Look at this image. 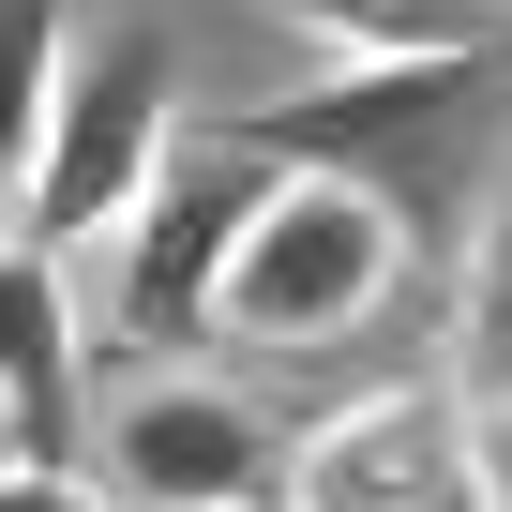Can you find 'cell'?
I'll return each mask as SVG.
<instances>
[{"label": "cell", "mask_w": 512, "mask_h": 512, "mask_svg": "<svg viewBox=\"0 0 512 512\" xmlns=\"http://www.w3.org/2000/svg\"><path fill=\"white\" fill-rule=\"evenodd\" d=\"M61 61H76V16H61V0H0V241L31 226V166H46Z\"/></svg>", "instance_id": "ba28073f"}, {"label": "cell", "mask_w": 512, "mask_h": 512, "mask_svg": "<svg viewBox=\"0 0 512 512\" xmlns=\"http://www.w3.org/2000/svg\"><path fill=\"white\" fill-rule=\"evenodd\" d=\"M0 512H121L91 467H16V452H0Z\"/></svg>", "instance_id": "8fae6325"}, {"label": "cell", "mask_w": 512, "mask_h": 512, "mask_svg": "<svg viewBox=\"0 0 512 512\" xmlns=\"http://www.w3.org/2000/svg\"><path fill=\"white\" fill-rule=\"evenodd\" d=\"M91 452H106L91 482H106L121 512H272V497H287V437H272V407L226 392V377H196V362L106 392Z\"/></svg>", "instance_id": "5b68a950"}, {"label": "cell", "mask_w": 512, "mask_h": 512, "mask_svg": "<svg viewBox=\"0 0 512 512\" xmlns=\"http://www.w3.org/2000/svg\"><path fill=\"white\" fill-rule=\"evenodd\" d=\"M196 121H181V61H166V31H91L76 61H61V106H46V166H31V256H61V272H91V256L136 226V196L166 181V151H181Z\"/></svg>", "instance_id": "7a4b0ae2"}, {"label": "cell", "mask_w": 512, "mask_h": 512, "mask_svg": "<svg viewBox=\"0 0 512 512\" xmlns=\"http://www.w3.org/2000/svg\"><path fill=\"white\" fill-rule=\"evenodd\" d=\"M482 512H512V422H482Z\"/></svg>", "instance_id": "7c38bea8"}, {"label": "cell", "mask_w": 512, "mask_h": 512, "mask_svg": "<svg viewBox=\"0 0 512 512\" xmlns=\"http://www.w3.org/2000/svg\"><path fill=\"white\" fill-rule=\"evenodd\" d=\"M467 16H497V0H467Z\"/></svg>", "instance_id": "4fadbf2b"}, {"label": "cell", "mask_w": 512, "mask_h": 512, "mask_svg": "<svg viewBox=\"0 0 512 512\" xmlns=\"http://www.w3.org/2000/svg\"><path fill=\"white\" fill-rule=\"evenodd\" d=\"M452 392H467L482 422H512V196L482 211L467 287H452Z\"/></svg>", "instance_id": "30bf717a"}, {"label": "cell", "mask_w": 512, "mask_h": 512, "mask_svg": "<svg viewBox=\"0 0 512 512\" xmlns=\"http://www.w3.org/2000/svg\"><path fill=\"white\" fill-rule=\"evenodd\" d=\"M256 16H287V46H317V76H332V61H437V46H482L467 0H256Z\"/></svg>", "instance_id": "9c48e42d"}, {"label": "cell", "mask_w": 512, "mask_h": 512, "mask_svg": "<svg viewBox=\"0 0 512 512\" xmlns=\"http://www.w3.org/2000/svg\"><path fill=\"white\" fill-rule=\"evenodd\" d=\"M256 211H272V166H241L226 136H181V151H166V181L136 196V226L91 256V332H106V347H136L151 377H166V362H196V347L226 332V272H241Z\"/></svg>", "instance_id": "6da1fadb"}, {"label": "cell", "mask_w": 512, "mask_h": 512, "mask_svg": "<svg viewBox=\"0 0 512 512\" xmlns=\"http://www.w3.org/2000/svg\"><path fill=\"white\" fill-rule=\"evenodd\" d=\"M76 422H91V287L0 241V437L16 467H76Z\"/></svg>", "instance_id": "52a82bcc"}, {"label": "cell", "mask_w": 512, "mask_h": 512, "mask_svg": "<svg viewBox=\"0 0 512 512\" xmlns=\"http://www.w3.org/2000/svg\"><path fill=\"white\" fill-rule=\"evenodd\" d=\"M407 287V211L377 181H272L241 272H226V347H272V362H317L347 347L377 302Z\"/></svg>", "instance_id": "3957f363"}, {"label": "cell", "mask_w": 512, "mask_h": 512, "mask_svg": "<svg viewBox=\"0 0 512 512\" xmlns=\"http://www.w3.org/2000/svg\"><path fill=\"white\" fill-rule=\"evenodd\" d=\"M467 106H482V46H437V61H332V76L241 106V121H196V136H226L272 181H377L392 196V166H422Z\"/></svg>", "instance_id": "277c9868"}, {"label": "cell", "mask_w": 512, "mask_h": 512, "mask_svg": "<svg viewBox=\"0 0 512 512\" xmlns=\"http://www.w3.org/2000/svg\"><path fill=\"white\" fill-rule=\"evenodd\" d=\"M287 512H482V407L452 377H392L287 437Z\"/></svg>", "instance_id": "8992f818"}, {"label": "cell", "mask_w": 512, "mask_h": 512, "mask_svg": "<svg viewBox=\"0 0 512 512\" xmlns=\"http://www.w3.org/2000/svg\"><path fill=\"white\" fill-rule=\"evenodd\" d=\"M272 512H287V497H272Z\"/></svg>", "instance_id": "5bb4252c"}]
</instances>
